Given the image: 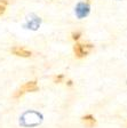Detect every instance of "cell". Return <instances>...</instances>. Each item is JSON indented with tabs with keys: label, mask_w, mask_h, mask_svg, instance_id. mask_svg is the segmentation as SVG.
<instances>
[{
	"label": "cell",
	"mask_w": 127,
	"mask_h": 128,
	"mask_svg": "<svg viewBox=\"0 0 127 128\" xmlns=\"http://www.w3.org/2000/svg\"><path fill=\"white\" fill-rule=\"evenodd\" d=\"M94 46L92 44H88V42H77L76 45L73 46V52H74V56L77 58H82L85 56H87L90 52L93 50Z\"/></svg>",
	"instance_id": "obj_1"
},
{
	"label": "cell",
	"mask_w": 127,
	"mask_h": 128,
	"mask_svg": "<svg viewBox=\"0 0 127 128\" xmlns=\"http://www.w3.org/2000/svg\"><path fill=\"white\" fill-rule=\"evenodd\" d=\"M38 89H39V87H38V84L36 80H33V81H28V82H25L20 88L19 90H16L15 93H14V98H19V97L23 96L25 93H29V92L30 93L37 92Z\"/></svg>",
	"instance_id": "obj_2"
},
{
	"label": "cell",
	"mask_w": 127,
	"mask_h": 128,
	"mask_svg": "<svg viewBox=\"0 0 127 128\" xmlns=\"http://www.w3.org/2000/svg\"><path fill=\"white\" fill-rule=\"evenodd\" d=\"M88 13H89V5L87 2H80L78 4L77 8H76V14L79 18H82L85 16H87Z\"/></svg>",
	"instance_id": "obj_3"
},
{
	"label": "cell",
	"mask_w": 127,
	"mask_h": 128,
	"mask_svg": "<svg viewBox=\"0 0 127 128\" xmlns=\"http://www.w3.org/2000/svg\"><path fill=\"white\" fill-rule=\"evenodd\" d=\"M11 52L14 54V55L20 56V57H30V56L32 55L31 52L25 49V48H23V47H13Z\"/></svg>",
	"instance_id": "obj_4"
},
{
	"label": "cell",
	"mask_w": 127,
	"mask_h": 128,
	"mask_svg": "<svg viewBox=\"0 0 127 128\" xmlns=\"http://www.w3.org/2000/svg\"><path fill=\"white\" fill-rule=\"evenodd\" d=\"M82 122L85 124V126L88 128H93L96 126V119L94 118V116L92 114H87V116H84V117L81 118Z\"/></svg>",
	"instance_id": "obj_5"
},
{
	"label": "cell",
	"mask_w": 127,
	"mask_h": 128,
	"mask_svg": "<svg viewBox=\"0 0 127 128\" xmlns=\"http://www.w3.org/2000/svg\"><path fill=\"white\" fill-rule=\"evenodd\" d=\"M6 5H7V0H0V15H3L5 13Z\"/></svg>",
	"instance_id": "obj_6"
},
{
	"label": "cell",
	"mask_w": 127,
	"mask_h": 128,
	"mask_svg": "<svg viewBox=\"0 0 127 128\" xmlns=\"http://www.w3.org/2000/svg\"><path fill=\"white\" fill-rule=\"evenodd\" d=\"M63 79H64V76L63 74L55 76V77H54V82H55V84H60V82H62V81H63Z\"/></svg>",
	"instance_id": "obj_7"
},
{
	"label": "cell",
	"mask_w": 127,
	"mask_h": 128,
	"mask_svg": "<svg viewBox=\"0 0 127 128\" xmlns=\"http://www.w3.org/2000/svg\"><path fill=\"white\" fill-rule=\"evenodd\" d=\"M71 36H72V39H73V40H78L80 38V36H81V32H79V31L73 32Z\"/></svg>",
	"instance_id": "obj_8"
}]
</instances>
